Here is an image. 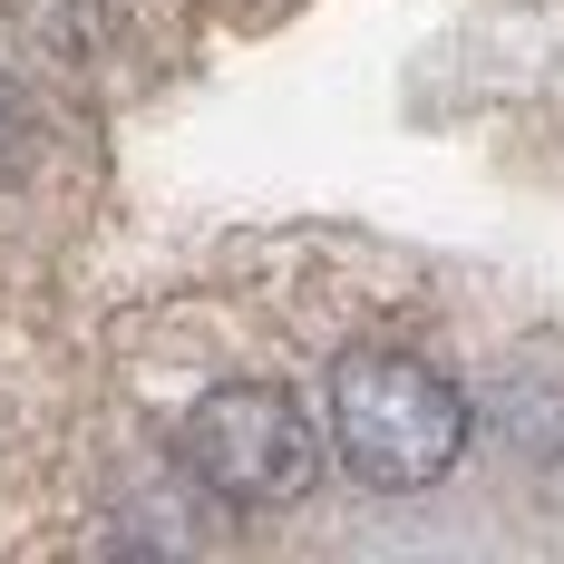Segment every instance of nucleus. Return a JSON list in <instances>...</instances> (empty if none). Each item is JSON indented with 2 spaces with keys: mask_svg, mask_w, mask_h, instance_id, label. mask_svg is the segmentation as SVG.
<instances>
[{
  "mask_svg": "<svg viewBox=\"0 0 564 564\" xmlns=\"http://www.w3.org/2000/svg\"><path fill=\"white\" fill-rule=\"evenodd\" d=\"M457 448H467V399L448 370L409 350H350L332 370V457L350 467V487L419 497L457 467Z\"/></svg>",
  "mask_w": 564,
  "mask_h": 564,
  "instance_id": "1",
  "label": "nucleus"
},
{
  "mask_svg": "<svg viewBox=\"0 0 564 564\" xmlns=\"http://www.w3.org/2000/svg\"><path fill=\"white\" fill-rule=\"evenodd\" d=\"M185 467L234 507H292L322 467V429L282 380H225L185 419Z\"/></svg>",
  "mask_w": 564,
  "mask_h": 564,
  "instance_id": "2",
  "label": "nucleus"
}]
</instances>
